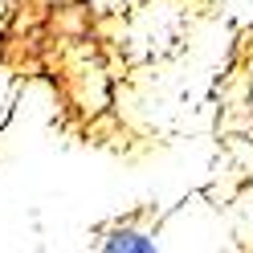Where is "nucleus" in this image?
I'll return each mask as SVG.
<instances>
[{
	"label": "nucleus",
	"mask_w": 253,
	"mask_h": 253,
	"mask_svg": "<svg viewBox=\"0 0 253 253\" xmlns=\"http://www.w3.org/2000/svg\"><path fill=\"white\" fill-rule=\"evenodd\" d=\"M102 249H110V253H155L160 245H155V237L151 233H143V229H110L106 237H102Z\"/></svg>",
	"instance_id": "1"
}]
</instances>
